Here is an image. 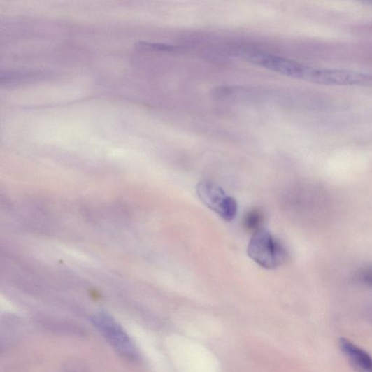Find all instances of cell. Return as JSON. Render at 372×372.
I'll return each instance as SVG.
<instances>
[{"instance_id":"obj_1","label":"cell","mask_w":372,"mask_h":372,"mask_svg":"<svg viewBox=\"0 0 372 372\" xmlns=\"http://www.w3.org/2000/svg\"><path fill=\"white\" fill-rule=\"evenodd\" d=\"M248 254L257 264L266 269L282 266L289 258L286 247L265 229L254 233L248 245Z\"/></svg>"},{"instance_id":"obj_2","label":"cell","mask_w":372,"mask_h":372,"mask_svg":"<svg viewBox=\"0 0 372 372\" xmlns=\"http://www.w3.org/2000/svg\"><path fill=\"white\" fill-rule=\"evenodd\" d=\"M91 322L119 355L130 362L138 360L139 352L134 342L113 316L98 313L92 316Z\"/></svg>"},{"instance_id":"obj_3","label":"cell","mask_w":372,"mask_h":372,"mask_svg":"<svg viewBox=\"0 0 372 372\" xmlns=\"http://www.w3.org/2000/svg\"><path fill=\"white\" fill-rule=\"evenodd\" d=\"M201 201L223 220L231 222L238 213L236 201L227 194L219 185L211 180H201L196 185Z\"/></svg>"},{"instance_id":"obj_4","label":"cell","mask_w":372,"mask_h":372,"mask_svg":"<svg viewBox=\"0 0 372 372\" xmlns=\"http://www.w3.org/2000/svg\"><path fill=\"white\" fill-rule=\"evenodd\" d=\"M246 58L252 63L283 76L305 80L308 66L289 59L265 52H249Z\"/></svg>"},{"instance_id":"obj_5","label":"cell","mask_w":372,"mask_h":372,"mask_svg":"<svg viewBox=\"0 0 372 372\" xmlns=\"http://www.w3.org/2000/svg\"><path fill=\"white\" fill-rule=\"evenodd\" d=\"M339 345L349 364L357 372H372V357L367 351L345 338L339 340Z\"/></svg>"},{"instance_id":"obj_6","label":"cell","mask_w":372,"mask_h":372,"mask_svg":"<svg viewBox=\"0 0 372 372\" xmlns=\"http://www.w3.org/2000/svg\"><path fill=\"white\" fill-rule=\"evenodd\" d=\"M262 215L258 211L252 210L248 213L245 218V225L250 231H257L259 229V225L262 224Z\"/></svg>"},{"instance_id":"obj_7","label":"cell","mask_w":372,"mask_h":372,"mask_svg":"<svg viewBox=\"0 0 372 372\" xmlns=\"http://www.w3.org/2000/svg\"><path fill=\"white\" fill-rule=\"evenodd\" d=\"M363 278L365 282L372 286V272L364 273Z\"/></svg>"}]
</instances>
